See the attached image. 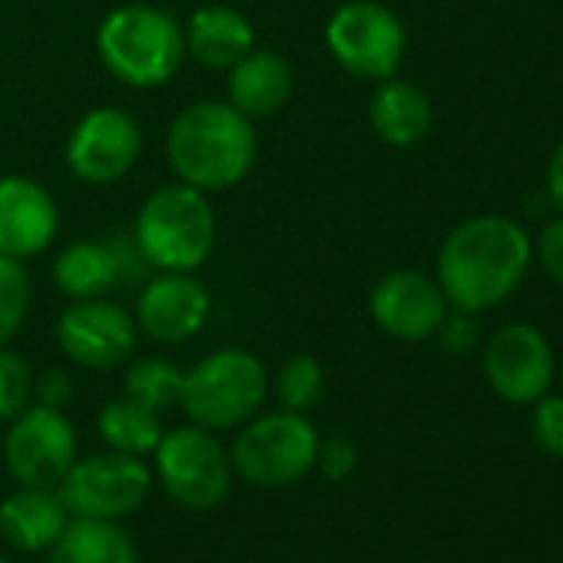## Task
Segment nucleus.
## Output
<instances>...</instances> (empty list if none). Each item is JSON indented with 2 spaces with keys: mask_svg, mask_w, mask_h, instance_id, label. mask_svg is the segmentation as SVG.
<instances>
[{
  "mask_svg": "<svg viewBox=\"0 0 563 563\" xmlns=\"http://www.w3.org/2000/svg\"><path fill=\"white\" fill-rule=\"evenodd\" d=\"M530 239L504 216L461 222L438 252V286L457 312L477 316L500 306L527 275Z\"/></svg>",
  "mask_w": 563,
  "mask_h": 563,
  "instance_id": "obj_1",
  "label": "nucleus"
},
{
  "mask_svg": "<svg viewBox=\"0 0 563 563\" xmlns=\"http://www.w3.org/2000/svg\"><path fill=\"white\" fill-rule=\"evenodd\" d=\"M166 156L179 183L202 192H222L242 183L258 156L255 126L232 103L199 100L176 113Z\"/></svg>",
  "mask_w": 563,
  "mask_h": 563,
  "instance_id": "obj_2",
  "label": "nucleus"
},
{
  "mask_svg": "<svg viewBox=\"0 0 563 563\" xmlns=\"http://www.w3.org/2000/svg\"><path fill=\"white\" fill-rule=\"evenodd\" d=\"M97 54L120 84L136 90L163 87L186 60L183 24L150 4H123L100 21Z\"/></svg>",
  "mask_w": 563,
  "mask_h": 563,
  "instance_id": "obj_3",
  "label": "nucleus"
},
{
  "mask_svg": "<svg viewBox=\"0 0 563 563\" xmlns=\"http://www.w3.org/2000/svg\"><path fill=\"white\" fill-rule=\"evenodd\" d=\"M133 242L150 268L159 272H192L216 245V212L209 192L189 183H169L146 196Z\"/></svg>",
  "mask_w": 563,
  "mask_h": 563,
  "instance_id": "obj_4",
  "label": "nucleus"
},
{
  "mask_svg": "<svg viewBox=\"0 0 563 563\" xmlns=\"http://www.w3.org/2000/svg\"><path fill=\"white\" fill-rule=\"evenodd\" d=\"M268 395V375L252 352L222 349L206 355L183 382V411L206 431L239 428L258 415Z\"/></svg>",
  "mask_w": 563,
  "mask_h": 563,
  "instance_id": "obj_5",
  "label": "nucleus"
},
{
  "mask_svg": "<svg viewBox=\"0 0 563 563\" xmlns=\"http://www.w3.org/2000/svg\"><path fill=\"white\" fill-rule=\"evenodd\" d=\"M319 431L299 411H272L249 418L232 444V471L255 487H289L319 461Z\"/></svg>",
  "mask_w": 563,
  "mask_h": 563,
  "instance_id": "obj_6",
  "label": "nucleus"
},
{
  "mask_svg": "<svg viewBox=\"0 0 563 563\" xmlns=\"http://www.w3.org/2000/svg\"><path fill=\"white\" fill-rule=\"evenodd\" d=\"M335 64L358 80H388L401 67L408 37L395 11L375 0H349L325 24Z\"/></svg>",
  "mask_w": 563,
  "mask_h": 563,
  "instance_id": "obj_7",
  "label": "nucleus"
},
{
  "mask_svg": "<svg viewBox=\"0 0 563 563\" xmlns=\"http://www.w3.org/2000/svg\"><path fill=\"white\" fill-rule=\"evenodd\" d=\"M156 474L166 494L189 510H212L232 487V461L212 431L192 424L166 431L156 444Z\"/></svg>",
  "mask_w": 563,
  "mask_h": 563,
  "instance_id": "obj_8",
  "label": "nucleus"
},
{
  "mask_svg": "<svg viewBox=\"0 0 563 563\" xmlns=\"http://www.w3.org/2000/svg\"><path fill=\"white\" fill-rule=\"evenodd\" d=\"M153 490L150 467L120 451L93 454L74 461L67 477L60 481L57 494L64 497L74 517H97V520H123L136 514Z\"/></svg>",
  "mask_w": 563,
  "mask_h": 563,
  "instance_id": "obj_9",
  "label": "nucleus"
},
{
  "mask_svg": "<svg viewBox=\"0 0 563 563\" xmlns=\"http://www.w3.org/2000/svg\"><path fill=\"white\" fill-rule=\"evenodd\" d=\"M4 461L21 487L57 490L77 461V431L60 408L27 405L18 418H11Z\"/></svg>",
  "mask_w": 563,
  "mask_h": 563,
  "instance_id": "obj_10",
  "label": "nucleus"
},
{
  "mask_svg": "<svg viewBox=\"0 0 563 563\" xmlns=\"http://www.w3.org/2000/svg\"><path fill=\"white\" fill-rule=\"evenodd\" d=\"M140 150V123L120 107H97L74 126L67 140V166L90 186H110L133 169Z\"/></svg>",
  "mask_w": 563,
  "mask_h": 563,
  "instance_id": "obj_11",
  "label": "nucleus"
},
{
  "mask_svg": "<svg viewBox=\"0 0 563 563\" xmlns=\"http://www.w3.org/2000/svg\"><path fill=\"white\" fill-rule=\"evenodd\" d=\"M60 352L90 372H107L126 362L136 349V319L110 299H80L57 322Z\"/></svg>",
  "mask_w": 563,
  "mask_h": 563,
  "instance_id": "obj_12",
  "label": "nucleus"
},
{
  "mask_svg": "<svg viewBox=\"0 0 563 563\" xmlns=\"http://www.w3.org/2000/svg\"><path fill=\"white\" fill-rule=\"evenodd\" d=\"M368 312L382 332L401 342H424L438 335L448 319V299L441 286L418 268H395L375 282Z\"/></svg>",
  "mask_w": 563,
  "mask_h": 563,
  "instance_id": "obj_13",
  "label": "nucleus"
},
{
  "mask_svg": "<svg viewBox=\"0 0 563 563\" xmlns=\"http://www.w3.org/2000/svg\"><path fill=\"white\" fill-rule=\"evenodd\" d=\"M484 375L504 401L527 405L547 395L553 382V352L537 329L507 325L487 342Z\"/></svg>",
  "mask_w": 563,
  "mask_h": 563,
  "instance_id": "obj_14",
  "label": "nucleus"
},
{
  "mask_svg": "<svg viewBox=\"0 0 563 563\" xmlns=\"http://www.w3.org/2000/svg\"><path fill=\"white\" fill-rule=\"evenodd\" d=\"M212 299L192 272H159L136 299V329L153 342L179 345L202 332Z\"/></svg>",
  "mask_w": 563,
  "mask_h": 563,
  "instance_id": "obj_15",
  "label": "nucleus"
},
{
  "mask_svg": "<svg viewBox=\"0 0 563 563\" xmlns=\"http://www.w3.org/2000/svg\"><path fill=\"white\" fill-rule=\"evenodd\" d=\"M60 229V212L37 179L4 176L0 179V252L11 258H31L51 249Z\"/></svg>",
  "mask_w": 563,
  "mask_h": 563,
  "instance_id": "obj_16",
  "label": "nucleus"
},
{
  "mask_svg": "<svg viewBox=\"0 0 563 563\" xmlns=\"http://www.w3.org/2000/svg\"><path fill=\"white\" fill-rule=\"evenodd\" d=\"M123 275H143L133 268L130 255L120 249V242H100V239H80L60 249L54 258V282L57 289L70 299H100L107 296Z\"/></svg>",
  "mask_w": 563,
  "mask_h": 563,
  "instance_id": "obj_17",
  "label": "nucleus"
},
{
  "mask_svg": "<svg viewBox=\"0 0 563 563\" xmlns=\"http://www.w3.org/2000/svg\"><path fill=\"white\" fill-rule=\"evenodd\" d=\"M229 100L242 117L262 120L278 113L292 97V67L275 51H249L235 67H229Z\"/></svg>",
  "mask_w": 563,
  "mask_h": 563,
  "instance_id": "obj_18",
  "label": "nucleus"
},
{
  "mask_svg": "<svg viewBox=\"0 0 563 563\" xmlns=\"http://www.w3.org/2000/svg\"><path fill=\"white\" fill-rule=\"evenodd\" d=\"M183 37L186 54L209 70H229L255 47L249 18L225 4L196 8L189 14V24L183 27Z\"/></svg>",
  "mask_w": 563,
  "mask_h": 563,
  "instance_id": "obj_19",
  "label": "nucleus"
},
{
  "mask_svg": "<svg viewBox=\"0 0 563 563\" xmlns=\"http://www.w3.org/2000/svg\"><path fill=\"white\" fill-rule=\"evenodd\" d=\"M70 510L51 487H21L0 504V533L18 550H47L57 543Z\"/></svg>",
  "mask_w": 563,
  "mask_h": 563,
  "instance_id": "obj_20",
  "label": "nucleus"
},
{
  "mask_svg": "<svg viewBox=\"0 0 563 563\" xmlns=\"http://www.w3.org/2000/svg\"><path fill=\"white\" fill-rule=\"evenodd\" d=\"M368 120L388 146H415L431 130V100L408 80H378L368 103Z\"/></svg>",
  "mask_w": 563,
  "mask_h": 563,
  "instance_id": "obj_21",
  "label": "nucleus"
},
{
  "mask_svg": "<svg viewBox=\"0 0 563 563\" xmlns=\"http://www.w3.org/2000/svg\"><path fill=\"white\" fill-rule=\"evenodd\" d=\"M51 563H140V556L117 520L77 517L57 537Z\"/></svg>",
  "mask_w": 563,
  "mask_h": 563,
  "instance_id": "obj_22",
  "label": "nucleus"
},
{
  "mask_svg": "<svg viewBox=\"0 0 563 563\" xmlns=\"http://www.w3.org/2000/svg\"><path fill=\"white\" fill-rule=\"evenodd\" d=\"M100 438L107 441L110 451H120V454H133V457H143V454H153L159 438H163V421H159V411L133 401V398H117L110 405H103L100 411Z\"/></svg>",
  "mask_w": 563,
  "mask_h": 563,
  "instance_id": "obj_23",
  "label": "nucleus"
},
{
  "mask_svg": "<svg viewBox=\"0 0 563 563\" xmlns=\"http://www.w3.org/2000/svg\"><path fill=\"white\" fill-rule=\"evenodd\" d=\"M183 382L186 372L166 358H140L126 368V398L153 408V411H166L173 405H179L183 398Z\"/></svg>",
  "mask_w": 563,
  "mask_h": 563,
  "instance_id": "obj_24",
  "label": "nucleus"
},
{
  "mask_svg": "<svg viewBox=\"0 0 563 563\" xmlns=\"http://www.w3.org/2000/svg\"><path fill=\"white\" fill-rule=\"evenodd\" d=\"M325 391V375L322 365L312 355H292L275 375V398L286 411H312L322 401Z\"/></svg>",
  "mask_w": 563,
  "mask_h": 563,
  "instance_id": "obj_25",
  "label": "nucleus"
},
{
  "mask_svg": "<svg viewBox=\"0 0 563 563\" xmlns=\"http://www.w3.org/2000/svg\"><path fill=\"white\" fill-rule=\"evenodd\" d=\"M31 275L21 258L0 252V345H8L31 312Z\"/></svg>",
  "mask_w": 563,
  "mask_h": 563,
  "instance_id": "obj_26",
  "label": "nucleus"
},
{
  "mask_svg": "<svg viewBox=\"0 0 563 563\" xmlns=\"http://www.w3.org/2000/svg\"><path fill=\"white\" fill-rule=\"evenodd\" d=\"M31 395H34L31 365L18 352L0 345V421L18 418L31 405Z\"/></svg>",
  "mask_w": 563,
  "mask_h": 563,
  "instance_id": "obj_27",
  "label": "nucleus"
},
{
  "mask_svg": "<svg viewBox=\"0 0 563 563\" xmlns=\"http://www.w3.org/2000/svg\"><path fill=\"white\" fill-rule=\"evenodd\" d=\"M533 441L540 451L563 457V398H537V411H533Z\"/></svg>",
  "mask_w": 563,
  "mask_h": 563,
  "instance_id": "obj_28",
  "label": "nucleus"
},
{
  "mask_svg": "<svg viewBox=\"0 0 563 563\" xmlns=\"http://www.w3.org/2000/svg\"><path fill=\"white\" fill-rule=\"evenodd\" d=\"M316 464L322 467V474L329 481H345L355 471V464H358V451H355V444L349 438L335 434V438L319 444V461Z\"/></svg>",
  "mask_w": 563,
  "mask_h": 563,
  "instance_id": "obj_29",
  "label": "nucleus"
},
{
  "mask_svg": "<svg viewBox=\"0 0 563 563\" xmlns=\"http://www.w3.org/2000/svg\"><path fill=\"white\" fill-rule=\"evenodd\" d=\"M537 255H540L543 272L563 286V216L543 225L537 239Z\"/></svg>",
  "mask_w": 563,
  "mask_h": 563,
  "instance_id": "obj_30",
  "label": "nucleus"
},
{
  "mask_svg": "<svg viewBox=\"0 0 563 563\" xmlns=\"http://www.w3.org/2000/svg\"><path fill=\"white\" fill-rule=\"evenodd\" d=\"M34 395H37V405L64 411V405H70L74 398V378L64 368H51L41 378H34Z\"/></svg>",
  "mask_w": 563,
  "mask_h": 563,
  "instance_id": "obj_31",
  "label": "nucleus"
},
{
  "mask_svg": "<svg viewBox=\"0 0 563 563\" xmlns=\"http://www.w3.org/2000/svg\"><path fill=\"white\" fill-rule=\"evenodd\" d=\"M438 335H441V345L448 349V352H467L471 345H474V322L467 319V312H461V316H454V319H444L441 322V329H438Z\"/></svg>",
  "mask_w": 563,
  "mask_h": 563,
  "instance_id": "obj_32",
  "label": "nucleus"
},
{
  "mask_svg": "<svg viewBox=\"0 0 563 563\" xmlns=\"http://www.w3.org/2000/svg\"><path fill=\"white\" fill-rule=\"evenodd\" d=\"M547 196H550V202L563 212V140H560V146L553 150L550 166H547Z\"/></svg>",
  "mask_w": 563,
  "mask_h": 563,
  "instance_id": "obj_33",
  "label": "nucleus"
},
{
  "mask_svg": "<svg viewBox=\"0 0 563 563\" xmlns=\"http://www.w3.org/2000/svg\"><path fill=\"white\" fill-rule=\"evenodd\" d=\"M0 563H11V560H8V556H0Z\"/></svg>",
  "mask_w": 563,
  "mask_h": 563,
  "instance_id": "obj_34",
  "label": "nucleus"
}]
</instances>
